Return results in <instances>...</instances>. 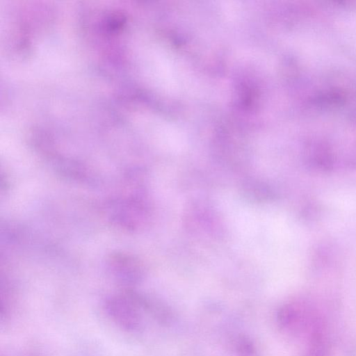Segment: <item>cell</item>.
<instances>
[{
	"label": "cell",
	"instance_id": "1",
	"mask_svg": "<svg viewBox=\"0 0 356 356\" xmlns=\"http://www.w3.org/2000/svg\"><path fill=\"white\" fill-rule=\"evenodd\" d=\"M106 314L121 328L135 332L141 327V318L134 300L124 296H111L104 304Z\"/></svg>",
	"mask_w": 356,
	"mask_h": 356
},
{
	"label": "cell",
	"instance_id": "2",
	"mask_svg": "<svg viewBox=\"0 0 356 356\" xmlns=\"http://www.w3.org/2000/svg\"><path fill=\"white\" fill-rule=\"evenodd\" d=\"M115 274L122 280L129 282H138L143 274L142 266L134 258L125 255H117L111 264Z\"/></svg>",
	"mask_w": 356,
	"mask_h": 356
},
{
	"label": "cell",
	"instance_id": "3",
	"mask_svg": "<svg viewBox=\"0 0 356 356\" xmlns=\"http://www.w3.org/2000/svg\"><path fill=\"white\" fill-rule=\"evenodd\" d=\"M252 188L249 186H245L247 189L245 190V193H248L249 197H254V198L267 199L268 195V190L267 186L262 183H250Z\"/></svg>",
	"mask_w": 356,
	"mask_h": 356
}]
</instances>
